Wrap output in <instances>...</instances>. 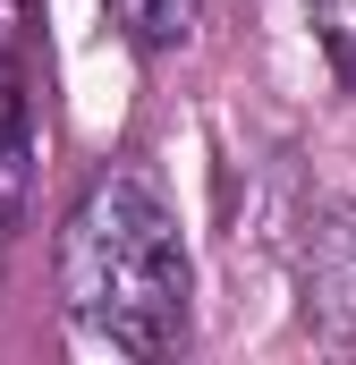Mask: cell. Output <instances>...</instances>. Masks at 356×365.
<instances>
[{
  "label": "cell",
  "instance_id": "obj_4",
  "mask_svg": "<svg viewBox=\"0 0 356 365\" xmlns=\"http://www.w3.org/2000/svg\"><path fill=\"white\" fill-rule=\"evenodd\" d=\"M314 9V43L331 51V68L356 86V0H305Z\"/></svg>",
  "mask_w": 356,
  "mask_h": 365
},
{
  "label": "cell",
  "instance_id": "obj_5",
  "mask_svg": "<svg viewBox=\"0 0 356 365\" xmlns=\"http://www.w3.org/2000/svg\"><path fill=\"white\" fill-rule=\"evenodd\" d=\"M9 34H17V0H0V51H9Z\"/></svg>",
  "mask_w": 356,
  "mask_h": 365
},
{
  "label": "cell",
  "instance_id": "obj_1",
  "mask_svg": "<svg viewBox=\"0 0 356 365\" xmlns=\"http://www.w3.org/2000/svg\"><path fill=\"white\" fill-rule=\"evenodd\" d=\"M60 297L77 331L119 357H170L187 331V238L170 195L136 162H110L60 221Z\"/></svg>",
  "mask_w": 356,
  "mask_h": 365
},
{
  "label": "cell",
  "instance_id": "obj_3",
  "mask_svg": "<svg viewBox=\"0 0 356 365\" xmlns=\"http://www.w3.org/2000/svg\"><path fill=\"white\" fill-rule=\"evenodd\" d=\"M119 9V34L136 51H178L195 34V0H110Z\"/></svg>",
  "mask_w": 356,
  "mask_h": 365
},
{
  "label": "cell",
  "instance_id": "obj_2",
  "mask_svg": "<svg viewBox=\"0 0 356 365\" xmlns=\"http://www.w3.org/2000/svg\"><path fill=\"white\" fill-rule=\"evenodd\" d=\"M297 289H305V323L356 340V204H331L305 221V247H297Z\"/></svg>",
  "mask_w": 356,
  "mask_h": 365
}]
</instances>
